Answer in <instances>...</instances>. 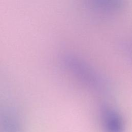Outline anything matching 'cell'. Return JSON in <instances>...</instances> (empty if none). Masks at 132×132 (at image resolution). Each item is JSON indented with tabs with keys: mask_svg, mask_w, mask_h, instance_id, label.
Returning a JSON list of instances; mask_svg holds the SVG:
<instances>
[{
	"mask_svg": "<svg viewBox=\"0 0 132 132\" xmlns=\"http://www.w3.org/2000/svg\"><path fill=\"white\" fill-rule=\"evenodd\" d=\"M65 66L73 75L81 83L98 93H106L108 90L104 78L87 63L73 55L64 57Z\"/></svg>",
	"mask_w": 132,
	"mask_h": 132,
	"instance_id": "1",
	"label": "cell"
},
{
	"mask_svg": "<svg viewBox=\"0 0 132 132\" xmlns=\"http://www.w3.org/2000/svg\"><path fill=\"white\" fill-rule=\"evenodd\" d=\"M101 122L104 132H123L125 125L121 114L112 107L104 106L101 110Z\"/></svg>",
	"mask_w": 132,
	"mask_h": 132,
	"instance_id": "2",
	"label": "cell"
},
{
	"mask_svg": "<svg viewBox=\"0 0 132 132\" xmlns=\"http://www.w3.org/2000/svg\"><path fill=\"white\" fill-rule=\"evenodd\" d=\"M89 4L96 11L106 13L118 12L122 6V2L119 0H91Z\"/></svg>",
	"mask_w": 132,
	"mask_h": 132,
	"instance_id": "3",
	"label": "cell"
},
{
	"mask_svg": "<svg viewBox=\"0 0 132 132\" xmlns=\"http://www.w3.org/2000/svg\"><path fill=\"white\" fill-rule=\"evenodd\" d=\"M0 125L4 132H21L18 123L8 117H3L0 120Z\"/></svg>",
	"mask_w": 132,
	"mask_h": 132,
	"instance_id": "4",
	"label": "cell"
}]
</instances>
